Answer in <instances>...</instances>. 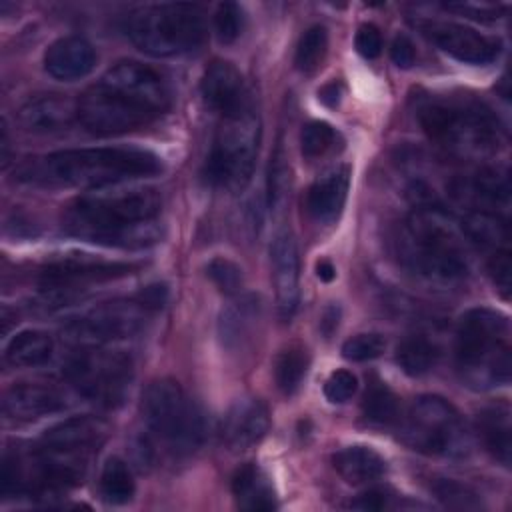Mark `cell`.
Returning a JSON list of instances; mask_svg holds the SVG:
<instances>
[{"mask_svg": "<svg viewBox=\"0 0 512 512\" xmlns=\"http://www.w3.org/2000/svg\"><path fill=\"white\" fill-rule=\"evenodd\" d=\"M270 428V414L260 398L236 400L222 418L220 436L230 450H248L258 444Z\"/></svg>", "mask_w": 512, "mask_h": 512, "instance_id": "e0dca14e", "label": "cell"}, {"mask_svg": "<svg viewBox=\"0 0 512 512\" xmlns=\"http://www.w3.org/2000/svg\"><path fill=\"white\" fill-rule=\"evenodd\" d=\"M64 376L82 398L100 408H116L130 394L134 364L122 350L86 346L66 360Z\"/></svg>", "mask_w": 512, "mask_h": 512, "instance_id": "30bf717a", "label": "cell"}, {"mask_svg": "<svg viewBox=\"0 0 512 512\" xmlns=\"http://www.w3.org/2000/svg\"><path fill=\"white\" fill-rule=\"evenodd\" d=\"M362 414L374 426H390L400 416L398 396L382 382H372L362 398Z\"/></svg>", "mask_w": 512, "mask_h": 512, "instance_id": "d6a6232c", "label": "cell"}, {"mask_svg": "<svg viewBox=\"0 0 512 512\" xmlns=\"http://www.w3.org/2000/svg\"><path fill=\"white\" fill-rule=\"evenodd\" d=\"M456 370L474 390H490L510 380V324L492 308H470L462 314L454 344Z\"/></svg>", "mask_w": 512, "mask_h": 512, "instance_id": "5b68a950", "label": "cell"}, {"mask_svg": "<svg viewBox=\"0 0 512 512\" xmlns=\"http://www.w3.org/2000/svg\"><path fill=\"white\" fill-rule=\"evenodd\" d=\"M96 64V52L86 38L66 36L52 42L44 54L46 72L64 82L84 78Z\"/></svg>", "mask_w": 512, "mask_h": 512, "instance_id": "7402d4cb", "label": "cell"}, {"mask_svg": "<svg viewBox=\"0 0 512 512\" xmlns=\"http://www.w3.org/2000/svg\"><path fill=\"white\" fill-rule=\"evenodd\" d=\"M260 136L262 122L254 102L220 116L206 162L208 180L220 188L242 190L254 172Z\"/></svg>", "mask_w": 512, "mask_h": 512, "instance_id": "9c48e42d", "label": "cell"}, {"mask_svg": "<svg viewBox=\"0 0 512 512\" xmlns=\"http://www.w3.org/2000/svg\"><path fill=\"white\" fill-rule=\"evenodd\" d=\"M162 198L154 188H114L74 200L62 220L64 230L80 240L146 248L160 240L158 214Z\"/></svg>", "mask_w": 512, "mask_h": 512, "instance_id": "7a4b0ae2", "label": "cell"}, {"mask_svg": "<svg viewBox=\"0 0 512 512\" xmlns=\"http://www.w3.org/2000/svg\"><path fill=\"white\" fill-rule=\"evenodd\" d=\"M54 352V342L50 334L42 330H24L14 334L6 346V360L12 366L32 368L46 364Z\"/></svg>", "mask_w": 512, "mask_h": 512, "instance_id": "83f0119b", "label": "cell"}, {"mask_svg": "<svg viewBox=\"0 0 512 512\" xmlns=\"http://www.w3.org/2000/svg\"><path fill=\"white\" fill-rule=\"evenodd\" d=\"M74 118L78 120V106L62 94L30 96L18 110L20 126L32 134L66 130Z\"/></svg>", "mask_w": 512, "mask_h": 512, "instance_id": "ffe728a7", "label": "cell"}, {"mask_svg": "<svg viewBox=\"0 0 512 512\" xmlns=\"http://www.w3.org/2000/svg\"><path fill=\"white\" fill-rule=\"evenodd\" d=\"M66 408L64 394L40 382H18L4 392L2 410L16 422H34Z\"/></svg>", "mask_w": 512, "mask_h": 512, "instance_id": "ac0fdd59", "label": "cell"}, {"mask_svg": "<svg viewBox=\"0 0 512 512\" xmlns=\"http://www.w3.org/2000/svg\"><path fill=\"white\" fill-rule=\"evenodd\" d=\"M162 160L142 148H74L26 160L16 180L44 188H104L154 176Z\"/></svg>", "mask_w": 512, "mask_h": 512, "instance_id": "3957f363", "label": "cell"}, {"mask_svg": "<svg viewBox=\"0 0 512 512\" xmlns=\"http://www.w3.org/2000/svg\"><path fill=\"white\" fill-rule=\"evenodd\" d=\"M462 228L440 202L416 204L400 226L396 248L402 266L422 280L454 284L468 274Z\"/></svg>", "mask_w": 512, "mask_h": 512, "instance_id": "277c9868", "label": "cell"}, {"mask_svg": "<svg viewBox=\"0 0 512 512\" xmlns=\"http://www.w3.org/2000/svg\"><path fill=\"white\" fill-rule=\"evenodd\" d=\"M338 320H340V308L336 304L326 306L320 316V330L326 338H330L334 334V330L338 328Z\"/></svg>", "mask_w": 512, "mask_h": 512, "instance_id": "bcb514c9", "label": "cell"}, {"mask_svg": "<svg viewBox=\"0 0 512 512\" xmlns=\"http://www.w3.org/2000/svg\"><path fill=\"white\" fill-rule=\"evenodd\" d=\"M356 390H358V380L348 370H334L324 382V396L330 402H338V404L346 402L354 396Z\"/></svg>", "mask_w": 512, "mask_h": 512, "instance_id": "ab89813d", "label": "cell"}, {"mask_svg": "<svg viewBox=\"0 0 512 512\" xmlns=\"http://www.w3.org/2000/svg\"><path fill=\"white\" fill-rule=\"evenodd\" d=\"M270 266L276 292V308L282 320H290L298 308V280H300V256L292 230L286 224H278L270 242Z\"/></svg>", "mask_w": 512, "mask_h": 512, "instance_id": "9a60e30c", "label": "cell"}, {"mask_svg": "<svg viewBox=\"0 0 512 512\" xmlns=\"http://www.w3.org/2000/svg\"><path fill=\"white\" fill-rule=\"evenodd\" d=\"M432 490H434L436 498L440 502H444L448 508L472 510V508L480 506V502L476 500V494L454 480H438Z\"/></svg>", "mask_w": 512, "mask_h": 512, "instance_id": "f35d334b", "label": "cell"}, {"mask_svg": "<svg viewBox=\"0 0 512 512\" xmlns=\"http://www.w3.org/2000/svg\"><path fill=\"white\" fill-rule=\"evenodd\" d=\"M316 276H318L322 282H330V280H334V276H336V268L332 266L330 260L322 258V260L316 264Z\"/></svg>", "mask_w": 512, "mask_h": 512, "instance_id": "7dc6e473", "label": "cell"}, {"mask_svg": "<svg viewBox=\"0 0 512 512\" xmlns=\"http://www.w3.org/2000/svg\"><path fill=\"white\" fill-rule=\"evenodd\" d=\"M478 434L486 450L504 466L510 464V408L506 404H494L478 414Z\"/></svg>", "mask_w": 512, "mask_h": 512, "instance_id": "4316f807", "label": "cell"}, {"mask_svg": "<svg viewBox=\"0 0 512 512\" xmlns=\"http://www.w3.org/2000/svg\"><path fill=\"white\" fill-rule=\"evenodd\" d=\"M328 50V32L324 26L316 24L310 26L298 40L296 44V68L304 74H312L316 72L326 56Z\"/></svg>", "mask_w": 512, "mask_h": 512, "instance_id": "836d02e7", "label": "cell"}, {"mask_svg": "<svg viewBox=\"0 0 512 512\" xmlns=\"http://www.w3.org/2000/svg\"><path fill=\"white\" fill-rule=\"evenodd\" d=\"M134 270L126 262H106L88 256H68L44 266L38 274L36 306L56 310L76 302L96 284L122 278Z\"/></svg>", "mask_w": 512, "mask_h": 512, "instance_id": "7c38bea8", "label": "cell"}, {"mask_svg": "<svg viewBox=\"0 0 512 512\" xmlns=\"http://www.w3.org/2000/svg\"><path fill=\"white\" fill-rule=\"evenodd\" d=\"M310 366V356L304 346L290 344L276 356L274 362V380L284 394H292L298 390L302 378L306 376Z\"/></svg>", "mask_w": 512, "mask_h": 512, "instance_id": "1f68e13d", "label": "cell"}, {"mask_svg": "<svg viewBox=\"0 0 512 512\" xmlns=\"http://www.w3.org/2000/svg\"><path fill=\"white\" fill-rule=\"evenodd\" d=\"M206 274L208 278L214 282V286L226 294V296H236L240 294L242 286H244V274H242V268L224 258V256H216L208 262L206 266Z\"/></svg>", "mask_w": 512, "mask_h": 512, "instance_id": "e575fe53", "label": "cell"}, {"mask_svg": "<svg viewBox=\"0 0 512 512\" xmlns=\"http://www.w3.org/2000/svg\"><path fill=\"white\" fill-rule=\"evenodd\" d=\"M126 30L144 54L172 58L194 52L204 44L206 14L190 2L148 4L130 14Z\"/></svg>", "mask_w": 512, "mask_h": 512, "instance_id": "52a82bcc", "label": "cell"}, {"mask_svg": "<svg viewBox=\"0 0 512 512\" xmlns=\"http://www.w3.org/2000/svg\"><path fill=\"white\" fill-rule=\"evenodd\" d=\"M386 348V340L376 334V332H366V334H356L348 338L342 344V356L352 362H366L382 356Z\"/></svg>", "mask_w": 512, "mask_h": 512, "instance_id": "74e56055", "label": "cell"}, {"mask_svg": "<svg viewBox=\"0 0 512 512\" xmlns=\"http://www.w3.org/2000/svg\"><path fill=\"white\" fill-rule=\"evenodd\" d=\"M152 314L154 310L138 294L130 300H110L70 318L62 328V338L76 348L108 346L142 332Z\"/></svg>", "mask_w": 512, "mask_h": 512, "instance_id": "4fadbf2b", "label": "cell"}, {"mask_svg": "<svg viewBox=\"0 0 512 512\" xmlns=\"http://www.w3.org/2000/svg\"><path fill=\"white\" fill-rule=\"evenodd\" d=\"M416 116L428 138L458 154H490L502 144L498 116L474 98L428 96Z\"/></svg>", "mask_w": 512, "mask_h": 512, "instance_id": "8992f818", "label": "cell"}, {"mask_svg": "<svg viewBox=\"0 0 512 512\" xmlns=\"http://www.w3.org/2000/svg\"><path fill=\"white\" fill-rule=\"evenodd\" d=\"M290 194V170L282 144L278 142L268 168V208L278 224H284V214Z\"/></svg>", "mask_w": 512, "mask_h": 512, "instance_id": "4dcf8cb0", "label": "cell"}, {"mask_svg": "<svg viewBox=\"0 0 512 512\" xmlns=\"http://www.w3.org/2000/svg\"><path fill=\"white\" fill-rule=\"evenodd\" d=\"M438 346L424 334L406 336L396 346V362L408 376H422L436 366L438 360Z\"/></svg>", "mask_w": 512, "mask_h": 512, "instance_id": "f1b7e54d", "label": "cell"}, {"mask_svg": "<svg viewBox=\"0 0 512 512\" xmlns=\"http://www.w3.org/2000/svg\"><path fill=\"white\" fill-rule=\"evenodd\" d=\"M420 32L442 52L458 62L484 66L498 58L500 40L480 34L474 28L442 20H418Z\"/></svg>", "mask_w": 512, "mask_h": 512, "instance_id": "5bb4252c", "label": "cell"}, {"mask_svg": "<svg viewBox=\"0 0 512 512\" xmlns=\"http://www.w3.org/2000/svg\"><path fill=\"white\" fill-rule=\"evenodd\" d=\"M260 318H262L260 298L256 294L238 296L220 314L218 332H220L222 346H226L228 350L244 348L252 340L254 332L258 330Z\"/></svg>", "mask_w": 512, "mask_h": 512, "instance_id": "603a6c76", "label": "cell"}, {"mask_svg": "<svg viewBox=\"0 0 512 512\" xmlns=\"http://www.w3.org/2000/svg\"><path fill=\"white\" fill-rule=\"evenodd\" d=\"M354 46L360 56L376 58L382 52V34L374 24H362L356 32Z\"/></svg>", "mask_w": 512, "mask_h": 512, "instance_id": "60d3db41", "label": "cell"}, {"mask_svg": "<svg viewBox=\"0 0 512 512\" xmlns=\"http://www.w3.org/2000/svg\"><path fill=\"white\" fill-rule=\"evenodd\" d=\"M336 472L354 486L368 484L386 472L384 458L368 446H346L332 458Z\"/></svg>", "mask_w": 512, "mask_h": 512, "instance_id": "d4e9b609", "label": "cell"}, {"mask_svg": "<svg viewBox=\"0 0 512 512\" xmlns=\"http://www.w3.org/2000/svg\"><path fill=\"white\" fill-rule=\"evenodd\" d=\"M488 270H490L498 290H502V294L508 296V292H510V270H512L510 250H498V252L490 254Z\"/></svg>", "mask_w": 512, "mask_h": 512, "instance_id": "b9f144b4", "label": "cell"}, {"mask_svg": "<svg viewBox=\"0 0 512 512\" xmlns=\"http://www.w3.org/2000/svg\"><path fill=\"white\" fill-rule=\"evenodd\" d=\"M200 92L208 108L218 116L232 114L254 102L244 76L226 60H214L206 68L200 82Z\"/></svg>", "mask_w": 512, "mask_h": 512, "instance_id": "2e32d148", "label": "cell"}, {"mask_svg": "<svg viewBox=\"0 0 512 512\" xmlns=\"http://www.w3.org/2000/svg\"><path fill=\"white\" fill-rule=\"evenodd\" d=\"M446 8L454 10L458 14H464L468 18H474V20H484V22L500 18V10H502V6H498V4H470V2L448 4Z\"/></svg>", "mask_w": 512, "mask_h": 512, "instance_id": "ee69618b", "label": "cell"}, {"mask_svg": "<svg viewBox=\"0 0 512 512\" xmlns=\"http://www.w3.org/2000/svg\"><path fill=\"white\" fill-rule=\"evenodd\" d=\"M452 196L470 206V210L496 212V208H508L510 204V180L508 172L500 168H482L468 178H460L452 184Z\"/></svg>", "mask_w": 512, "mask_h": 512, "instance_id": "d6986e66", "label": "cell"}, {"mask_svg": "<svg viewBox=\"0 0 512 512\" xmlns=\"http://www.w3.org/2000/svg\"><path fill=\"white\" fill-rule=\"evenodd\" d=\"M336 142V132L328 122L312 120L300 132V148L306 158L322 156Z\"/></svg>", "mask_w": 512, "mask_h": 512, "instance_id": "d590c367", "label": "cell"}, {"mask_svg": "<svg viewBox=\"0 0 512 512\" xmlns=\"http://www.w3.org/2000/svg\"><path fill=\"white\" fill-rule=\"evenodd\" d=\"M244 30V12L234 2H222L214 14V32L222 44H232Z\"/></svg>", "mask_w": 512, "mask_h": 512, "instance_id": "8d00e7d4", "label": "cell"}, {"mask_svg": "<svg viewBox=\"0 0 512 512\" xmlns=\"http://www.w3.org/2000/svg\"><path fill=\"white\" fill-rule=\"evenodd\" d=\"M404 440L418 452L462 458L470 450V432L460 412L442 396H418L404 420Z\"/></svg>", "mask_w": 512, "mask_h": 512, "instance_id": "8fae6325", "label": "cell"}, {"mask_svg": "<svg viewBox=\"0 0 512 512\" xmlns=\"http://www.w3.org/2000/svg\"><path fill=\"white\" fill-rule=\"evenodd\" d=\"M350 188V168L336 166L318 176L306 192V212L320 224L338 220L344 210Z\"/></svg>", "mask_w": 512, "mask_h": 512, "instance_id": "44dd1931", "label": "cell"}, {"mask_svg": "<svg viewBox=\"0 0 512 512\" xmlns=\"http://www.w3.org/2000/svg\"><path fill=\"white\" fill-rule=\"evenodd\" d=\"M140 410L146 430L168 452L186 456L204 444V414L176 380L160 378L150 382L144 390Z\"/></svg>", "mask_w": 512, "mask_h": 512, "instance_id": "ba28073f", "label": "cell"}, {"mask_svg": "<svg viewBox=\"0 0 512 512\" xmlns=\"http://www.w3.org/2000/svg\"><path fill=\"white\" fill-rule=\"evenodd\" d=\"M78 122L92 134H122L166 114L172 106L168 80L148 64L122 60L76 102Z\"/></svg>", "mask_w": 512, "mask_h": 512, "instance_id": "6da1fadb", "label": "cell"}, {"mask_svg": "<svg viewBox=\"0 0 512 512\" xmlns=\"http://www.w3.org/2000/svg\"><path fill=\"white\" fill-rule=\"evenodd\" d=\"M136 490L132 470L122 458H108L100 474V492L108 504H126Z\"/></svg>", "mask_w": 512, "mask_h": 512, "instance_id": "f546056e", "label": "cell"}, {"mask_svg": "<svg viewBox=\"0 0 512 512\" xmlns=\"http://www.w3.org/2000/svg\"><path fill=\"white\" fill-rule=\"evenodd\" d=\"M232 494L242 510H272L276 508V494L272 482L256 464H244L232 476Z\"/></svg>", "mask_w": 512, "mask_h": 512, "instance_id": "cb8c5ba5", "label": "cell"}, {"mask_svg": "<svg viewBox=\"0 0 512 512\" xmlns=\"http://www.w3.org/2000/svg\"><path fill=\"white\" fill-rule=\"evenodd\" d=\"M390 58L398 68H410L416 62L414 42L406 34L394 36V40L390 44Z\"/></svg>", "mask_w": 512, "mask_h": 512, "instance_id": "7bdbcfd3", "label": "cell"}, {"mask_svg": "<svg viewBox=\"0 0 512 512\" xmlns=\"http://www.w3.org/2000/svg\"><path fill=\"white\" fill-rule=\"evenodd\" d=\"M390 504V496L384 490H368L360 494L356 500L350 502V508L354 510H364V512H374V510H384Z\"/></svg>", "mask_w": 512, "mask_h": 512, "instance_id": "f6af8a7d", "label": "cell"}, {"mask_svg": "<svg viewBox=\"0 0 512 512\" xmlns=\"http://www.w3.org/2000/svg\"><path fill=\"white\" fill-rule=\"evenodd\" d=\"M460 228L470 242L478 244L484 250H490V254L498 250H508L510 230H508V220L502 214L470 210L462 218Z\"/></svg>", "mask_w": 512, "mask_h": 512, "instance_id": "484cf974", "label": "cell"}]
</instances>
